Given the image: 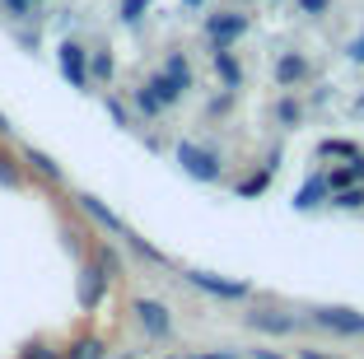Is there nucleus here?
<instances>
[{
  "label": "nucleus",
  "mask_w": 364,
  "mask_h": 359,
  "mask_svg": "<svg viewBox=\"0 0 364 359\" xmlns=\"http://www.w3.org/2000/svg\"><path fill=\"white\" fill-rule=\"evenodd\" d=\"M136 317H140V327L150 331V336H168V331H173L168 308H164V304H154V299H140V304H136Z\"/></svg>",
  "instance_id": "423d86ee"
},
{
  "label": "nucleus",
  "mask_w": 364,
  "mask_h": 359,
  "mask_svg": "<svg viewBox=\"0 0 364 359\" xmlns=\"http://www.w3.org/2000/svg\"><path fill=\"white\" fill-rule=\"evenodd\" d=\"M332 205H336V210H360V205H364V187L355 182V187H341V191H332Z\"/></svg>",
  "instance_id": "f8f14e48"
},
{
  "label": "nucleus",
  "mask_w": 364,
  "mask_h": 359,
  "mask_svg": "<svg viewBox=\"0 0 364 359\" xmlns=\"http://www.w3.org/2000/svg\"><path fill=\"white\" fill-rule=\"evenodd\" d=\"M23 359H61V355H56V350H47V345H33Z\"/></svg>",
  "instance_id": "aec40b11"
},
{
  "label": "nucleus",
  "mask_w": 364,
  "mask_h": 359,
  "mask_svg": "<svg viewBox=\"0 0 364 359\" xmlns=\"http://www.w3.org/2000/svg\"><path fill=\"white\" fill-rule=\"evenodd\" d=\"M103 355H107L103 341H98V336H85L80 345H70V355H65V359H103Z\"/></svg>",
  "instance_id": "ddd939ff"
},
{
  "label": "nucleus",
  "mask_w": 364,
  "mask_h": 359,
  "mask_svg": "<svg viewBox=\"0 0 364 359\" xmlns=\"http://www.w3.org/2000/svg\"><path fill=\"white\" fill-rule=\"evenodd\" d=\"M360 107H364V98H360Z\"/></svg>",
  "instance_id": "bb28decb"
},
{
  "label": "nucleus",
  "mask_w": 364,
  "mask_h": 359,
  "mask_svg": "<svg viewBox=\"0 0 364 359\" xmlns=\"http://www.w3.org/2000/svg\"><path fill=\"white\" fill-rule=\"evenodd\" d=\"M145 89H150V94L159 98V103H178V98L187 94V89H192V70H187V61H182V56H173V61L164 65V70L154 75V80H150Z\"/></svg>",
  "instance_id": "f257e3e1"
},
{
  "label": "nucleus",
  "mask_w": 364,
  "mask_h": 359,
  "mask_svg": "<svg viewBox=\"0 0 364 359\" xmlns=\"http://www.w3.org/2000/svg\"><path fill=\"white\" fill-rule=\"evenodd\" d=\"M322 154H336V159H360V149L350 140H322Z\"/></svg>",
  "instance_id": "2eb2a0df"
},
{
  "label": "nucleus",
  "mask_w": 364,
  "mask_h": 359,
  "mask_svg": "<svg viewBox=\"0 0 364 359\" xmlns=\"http://www.w3.org/2000/svg\"><path fill=\"white\" fill-rule=\"evenodd\" d=\"M247 327L271 331V336H285V331H294V317H285V313H267V308H257V313H247Z\"/></svg>",
  "instance_id": "6e6552de"
},
{
  "label": "nucleus",
  "mask_w": 364,
  "mask_h": 359,
  "mask_svg": "<svg viewBox=\"0 0 364 359\" xmlns=\"http://www.w3.org/2000/svg\"><path fill=\"white\" fill-rule=\"evenodd\" d=\"M322 196L332 201V187H327V178H309V182H304V191L294 196V205H299V210H313V205H318Z\"/></svg>",
  "instance_id": "1a4fd4ad"
},
{
  "label": "nucleus",
  "mask_w": 364,
  "mask_h": 359,
  "mask_svg": "<svg viewBox=\"0 0 364 359\" xmlns=\"http://www.w3.org/2000/svg\"><path fill=\"white\" fill-rule=\"evenodd\" d=\"M178 164H182V173H192L196 182H215V178H220V159H215L210 149L192 145V140H182V145H178Z\"/></svg>",
  "instance_id": "f03ea898"
},
{
  "label": "nucleus",
  "mask_w": 364,
  "mask_h": 359,
  "mask_svg": "<svg viewBox=\"0 0 364 359\" xmlns=\"http://www.w3.org/2000/svg\"><path fill=\"white\" fill-rule=\"evenodd\" d=\"M28 164H38V168H43L47 178H56V173H61V168L52 164V159H47V154H38V149H28Z\"/></svg>",
  "instance_id": "a211bd4d"
},
{
  "label": "nucleus",
  "mask_w": 364,
  "mask_h": 359,
  "mask_svg": "<svg viewBox=\"0 0 364 359\" xmlns=\"http://www.w3.org/2000/svg\"><path fill=\"white\" fill-rule=\"evenodd\" d=\"M294 359H332V355H318V350H299Z\"/></svg>",
  "instance_id": "b1692460"
},
{
  "label": "nucleus",
  "mask_w": 364,
  "mask_h": 359,
  "mask_svg": "<svg viewBox=\"0 0 364 359\" xmlns=\"http://www.w3.org/2000/svg\"><path fill=\"white\" fill-rule=\"evenodd\" d=\"M350 56H355V61H364V33H360V38H355V47H350Z\"/></svg>",
  "instance_id": "5701e85b"
},
{
  "label": "nucleus",
  "mask_w": 364,
  "mask_h": 359,
  "mask_svg": "<svg viewBox=\"0 0 364 359\" xmlns=\"http://www.w3.org/2000/svg\"><path fill=\"white\" fill-rule=\"evenodd\" d=\"M150 10V0H122V19H140Z\"/></svg>",
  "instance_id": "dca6fc26"
},
{
  "label": "nucleus",
  "mask_w": 364,
  "mask_h": 359,
  "mask_svg": "<svg viewBox=\"0 0 364 359\" xmlns=\"http://www.w3.org/2000/svg\"><path fill=\"white\" fill-rule=\"evenodd\" d=\"M252 359H285V355H271V350H252Z\"/></svg>",
  "instance_id": "393cba45"
},
{
  "label": "nucleus",
  "mask_w": 364,
  "mask_h": 359,
  "mask_svg": "<svg viewBox=\"0 0 364 359\" xmlns=\"http://www.w3.org/2000/svg\"><path fill=\"white\" fill-rule=\"evenodd\" d=\"M299 10L304 14H322V10H327V0H299Z\"/></svg>",
  "instance_id": "4be33fe9"
},
{
  "label": "nucleus",
  "mask_w": 364,
  "mask_h": 359,
  "mask_svg": "<svg viewBox=\"0 0 364 359\" xmlns=\"http://www.w3.org/2000/svg\"><path fill=\"white\" fill-rule=\"evenodd\" d=\"M192 359H201V355H192Z\"/></svg>",
  "instance_id": "cd10ccee"
},
{
  "label": "nucleus",
  "mask_w": 364,
  "mask_h": 359,
  "mask_svg": "<svg viewBox=\"0 0 364 359\" xmlns=\"http://www.w3.org/2000/svg\"><path fill=\"white\" fill-rule=\"evenodd\" d=\"M280 122H299V107L289 103V98H285V103H280Z\"/></svg>",
  "instance_id": "412c9836"
},
{
  "label": "nucleus",
  "mask_w": 364,
  "mask_h": 359,
  "mask_svg": "<svg viewBox=\"0 0 364 359\" xmlns=\"http://www.w3.org/2000/svg\"><path fill=\"white\" fill-rule=\"evenodd\" d=\"M187 285L205 289V294H215V299H247L243 280H225V275H210V271H187Z\"/></svg>",
  "instance_id": "20e7f679"
},
{
  "label": "nucleus",
  "mask_w": 364,
  "mask_h": 359,
  "mask_svg": "<svg viewBox=\"0 0 364 359\" xmlns=\"http://www.w3.org/2000/svg\"><path fill=\"white\" fill-rule=\"evenodd\" d=\"M313 322L327 331H341V336H364V313H350V308H318Z\"/></svg>",
  "instance_id": "7ed1b4c3"
},
{
  "label": "nucleus",
  "mask_w": 364,
  "mask_h": 359,
  "mask_svg": "<svg viewBox=\"0 0 364 359\" xmlns=\"http://www.w3.org/2000/svg\"><path fill=\"white\" fill-rule=\"evenodd\" d=\"M61 75L75 89H89V61H85V47L80 43H61Z\"/></svg>",
  "instance_id": "39448f33"
},
{
  "label": "nucleus",
  "mask_w": 364,
  "mask_h": 359,
  "mask_svg": "<svg viewBox=\"0 0 364 359\" xmlns=\"http://www.w3.org/2000/svg\"><path fill=\"white\" fill-rule=\"evenodd\" d=\"M304 70H309V65H304V56H280V61H276V80H280V85L304 80Z\"/></svg>",
  "instance_id": "9b49d317"
},
{
  "label": "nucleus",
  "mask_w": 364,
  "mask_h": 359,
  "mask_svg": "<svg viewBox=\"0 0 364 359\" xmlns=\"http://www.w3.org/2000/svg\"><path fill=\"white\" fill-rule=\"evenodd\" d=\"M243 28H247L243 14H215V19L205 23V33H210V43H215V47H229L234 38H243Z\"/></svg>",
  "instance_id": "0eeeda50"
},
{
  "label": "nucleus",
  "mask_w": 364,
  "mask_h": 359,
  "mask_svg": "<svg viewBox=\"0 0 364 359\" xmlns=\"http://www.w3.org/2000/svg\"><path fill=\"white\" fill-rule=\"evenodd\" d=\"M80 205H85V210H89V215H94V220H98V224H107V229H112V233H122V224H117V220H112V210H103V205H98V201H94V196H80Z\"/></svg>",
  "instance_id": "4468645a"
},
{
  "label": "nucleus",
  "mask_w": 364,
  "mask_h": 359,
  "mask_svg": "<svg viewBox=\"0 0 364 359\" xmlns=\"http://www.w3.org/2000/svg\"><path fill=\"white\" fill-rule=\"evenodd\" d=\"M267 178H271V173H262V178H247L243 187H238V196H257V191H267Z\"/></svg>",
  "instance_id": "f3484780"
},
{
  "label": "nucleus",
  "mask_w": 364,
  "mask_h": 359,
  "mask_svg": "<svg viewBox=\"0 0 364 359\" xmlns=\"http://www.w3.org/2000/svg\"><path fill=\"white\" fill-rule=\"evenodd\" d=\"M182 5H187V10H201V5H205V0H182Z\"/></svg>",
  "instance_id": "a878e982"
},
{
  "label": "nucleus",
  "mask_w": 364,
  "mask_h": 359,
  "mask_svg": "<svg viewBox=\"0 0 364 359\" xmlns=\"http://www.w3.org/2000/svg\"><path fill=\"white\" fill-rule=\"evenodd\" d=\"M215 70L225 75L229 89H238V80H243V70H238V61H234V52H229V47H215Z\"/></svg>",
  "instance_id": "9d476101"
},
{
  "label": "nucleus",
  "mask_w": 364,
  "mask_h": 359,
  "mask_svg": "<svg viewBox=\"0 0 364 359\" xmlns=\"http://www.w3.org/2000/svg\"><path fill=\"white\" fill-rule=\"evenodd\" d=\"M136 103H140V107H145V112H159V107H164V103H159V98H154V94H150V89H140V94H136Z\"/></svg>",
  "instance_id": "6ab92c4d"
}]
</instances>
